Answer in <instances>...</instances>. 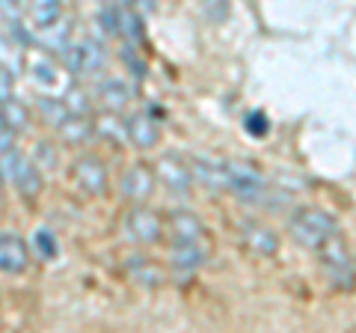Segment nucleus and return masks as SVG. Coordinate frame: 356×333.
I'll list each match as a JSON object with an SVG mask.
<instances>
[{
	"label": "nucleus",
	"instance_id": "f257e3e1",
	"mask_svg": "<svg viewBox=\"0 0 356 333\" xmlns=\"http://www.w3.org/2000/svg\"><path fill=\"white\" fill-rule=\"evenodd\" d=\"M24 69L30 75L33 86L48 95H65V90L74 84V75L69 72V65L60 63L51 51H44L39 45H36V51H27Z\"/></svg>",
	"mask_w": 356,
	"mask_h": 333
},
{
	"label": "nucleus",
	"instance_id": "f03ea898",
	"mask_svg": "<svg viewBox=\"0 0 356 333\" xmlns=\"http://www.w3.org/2000/svg\"><path fill=\"white\" fill-rule=\"evenodd\" d=\"M339 232V224L321 208H300L291 220V235L297 244H303L309 250H318L330 235Z\"/></svg>",
	"mask_w": 356,
	"mask_h": 333
},
{
	"label": "nucleus",
	"instance_id": "7ed1b4c3",
	"mask_svg": "<svg viewBox=\"0 0 356 333\" xmlns=\"http://www.w3.org/2000/svg\"><path fill=\"white\" fill-rule=\"evenodd\" d=\"M63 63L69 65V72L74 77H92L104 69L107 51L98 39L83 36L81 42H69V48L63 51Z\"/></svg>",
	"mask_w": 356,
	"mask_h": 333
},
{
	"label": "nucleus",
	"instance_id": "20e7f679",
	"mask_svg": "<svg viewBox=\"0 0 356 333\" xmlns=\"http://www.w3.org/2000/svg\"><path fill=\"white\" fill-rule=\"evenodd\" d=\"M0 170H3V179H13L15 187L27 199L39 196L42 191V173H39V164H33L24 152L18 149H9L6 155H0Z\"/></svg>",
	"mask_w": 356,
	"mask_h": 333
},
{
	"label": "nucleus",
	"instance_id": "39448f33",
	"mask_svg": "<svg viewBox=\"0 0 356 333\" xmlns=\"http://www.w3.org/2000/svg\"><path fill=\"white\" fill-rule=\"evenodd\" d=\"M315 253H318L321 265H324L327 274L336 283L344 286V283L353 280V262H350V253H348V247H344V241L339 238V232H336V235H330Z\"/></svg>",
	"mask_w": 356,
	"mask_h": 333
},
{
	"label": "nucleus",
	"instance_id": "423d86ee",
	"mask_svg": "<svg viewBox=\"0 0 356 333\" xmlns=\"http://www.w3.org/2000/svg\"><path fill=\"white\" fill-rule=\"evenodd\" d=\"M154 179L175 194H187L193 187V170L175 155H161L154 164Z\"/></svg>",
	"mask_w": 356,
	"mask_h": 333
},
{
	"label": "nucleus",
	"instance_id": "0eeeda50",
	"mask_svg": "<svg viewBox=\"0 0 356 333\" xmlns=\"http://www.w3.org/2000/svg\"><path fill=\"white\" fill-rule=\"evenodd\" d=\"M154 170L152 166H146V164H134V166H128L125 173H122V182H119V187H122V196L128 199V203H137V206H143L146 199L154 194Z\"/></svg>",
	"mask_w": 356,
	"mask_h": 333
},
{
	"label": "nucleus",
	"instance_id": "6e6552de",
	"mask_svg": "<svg viewBox=\"0 0 356 333\" xmlns=\"http://www.w3.org/2000/svg\"><path fill=\"white\" fill-rule=\"evenodd\" d=\"M72 176H74L77 187H81L83 194H89V196H102L107 191V170H104L102 161L92 158V155L77 158L72 164Z\"/></svg>",
	"mask_w": 356,
	"mask_h": 333
},
{
	"label": "nucleus",
	"instance_id": "1a4fd4ad",
	"mask_svg": "<svg viewBox=\"0 0 356 333\" xmlns=\"http://www.w3.org/2000/svg\"><path fill=\"white\" fill-rule=\"evenodd\" d=\"M128 232L131 238H137L140 244H158L163 241V220L152 212V208H131L128 215Z\"/></svg>",
	"mask_w": 356,
	"mask_h": 333
},
{
	"label": "nucleus",
	"instance_id": "9d476101",
	"mask_svg": "<svg viewBox=\"0 0 356 333\" xmlns=\"http://www.w3.org/2000/svg\"><path fill=\"white\" fill-rule=\"evenodd\" d=\"M30 265L27 244L15 232H0V271L3 274H21Z\"/></svg>",
	"mask_w": 356,
	"mask_h": 333
},
{
	"label": "nucleus",
	"instance_id": "9b49d317",
	"mask_svg": "<svg viewBox=\"0 0 356 333\" xmlns=\"http://www.w3.org/2000/svg\"><path fill=\"white\" fill-rule=\"evenodd\" d=\"M158 140H161V128L154 125L149 114H134L128 119V143H134L137 149H154Z\"/></svg>",
	"mask_w": 356,
	"mask_h": 333
},
{
	"label": "nucleus",
	"instance_id": "f8f14e48",
	"mask_svg": "<svg viewBox=\"0 0 356 333\" xmlns=\"http://www.w3.org/2000/svg\"><path fill=\"white\" fill-rule=\"evenodd\" d=\"M95 98L102 102L104 110H110V114H119V110H125V104L131 102V86L125 81H119V77H107V81L98 84Z\"/></svg>",
	"mask_w": 356,
	"mask_h": 333
},
{
	"label": "nucleus",
	"instance_id": "ddd939ff",
	"mask_svg": "<svg viewBox=\"0 0 356 333\" xmlns=\"http://www.w3.org/2000/svg\"><path fill=\"white\" fill-rule=\"evenodd\" d=\"M241 232H243V241L250 244V250L261 253V256H273V253L280 250V238H276V232L270 226L250 220V224H243Z\"/></svg>",
	"mask_w": 356,
	"mask_h": 333
},
{
	"label": "nucleus",
	"instance_id": "4468645a",
	"mask_svg": "<svg viewBox=\"0 0 356 333\" xmlns=\"http://www.w3.org/2000/svg\"><path fill=\"white\" fill-rule=\"evenodd\" d=\"M69 42H72V21H54L51 27H42L36 30V45L44 48V51H51V54H57V51H65L69 48Z\"/></svg>",
	"mask_w": 356,
	"mask_h": 333
},
{
	"label": "nucleus",
	"instance_id": "2eb2a0df",
	"mask_svg": "<svg viewBox=\"0 0 356 333\" xmlns=\"http://www.w3.org/2000/svg\"><path fill=\"white\" fill-rule=\"evenodd\" d=\"M193 170V182H202L211 191H229V166L226 164H208L199 161L191 166Z\"/></svg>",
	"mask_w": 356,
	"mask_h": 333
},
{
	"label": "nucleus",
	"instance_id": "dca6fc26",
	"mask_svg": "<svg viewBox=\"0 0 356 333\" xmlns=\"http://www.w3.org/2000/svg\"><path fill=\"white\" fill-rule=\"evenodd\" d=\"M27 13H30L33 30L51 27L54 21L63 18V0H30V3H27Z\"/></svg>",
	"mask_w": 356,
	"mask_h": 333
},
{
	"label": "nucleus",
	"instance_id": "f3484780",
	"mask_svg": "<svg viewBox=\"0 0 356 333\" xmlns=\"http://www.w3.org/2000/svg\"><path fill=\"white\" fill-rule=\"evenodd\" d=\"M57 134H60L65 143L77 146V143H86V140H92V137H95V125H92V119H89V116H77V114H72V116L57 128Z\"/></svg>",
	"mask_w": 356,
	"mask_h": 333
},
{
	"label": "nucleus",
	"instance_id": "a211bd4d",
	"mask_svg": "<svg viewBox=\"0 0 356 333\" xmlns=\"http://www.w3.org/2000/svg\"><path fill=\"white\" fill-rule=\"evenodd\" d=\"M27 63V51L21 48V42L15 36H0V69H6L9 75H21Z\"/></svg>",
	"mask_w": 356,
	"mask_h": 333
},
{
	"label": "nucleus",
	"instance_id": "6ab92c4d",
	"mask_svg": "<svg viewBox=\"0 0 356 333\" xmlns=\"http://www.w3.org/2000/svg\"><path fill=\"white\" fill-rule=\"evenodd\" d=\"M170 259H172L175 268L193 271V268H199V265L205 262V250L199 247V241H175Z\"/></svg>",
	"mask_w": 356,
	"mask_h": 333
},
{
	"label": "nucleus",
	"instance_id": "aec40b11",
	"mask_svg": "<svg viewBox=\"0 0 356 333\" xmlns=\"http://www.w3.org/2000/svg\"><path fill=\"white\" fill-rule=\"evenodd\" d=\"M170 229H172V238L175 241H202L205 229L199 224V217L191 212H175L170 217Z\"/></svg>",
	"mask_w": 356,
	"mask_h": 333
},
{
	"label": "nucleus",
	"instance_id": "412c9836",
	"mask_svg": "<svg viewBox=\"0 0 356 333\" xmlns=\"http://www.w3.org/2000/svg\"><path fill=\"white\" fill-rule=\"evenodd\" d=\"M95 125V137H104V140H113V143H128V122H122L116 114H107L92 122Z\"/></svg>",
	"mask_w": 356,
	"mask_h": 333
},
{
	"label": "nucleus",
	"instance_id": "4be33fe9",
	"mask_svg": "<svg viewBox=\"0 0 356 333\" xmlns=\"http://www.w3.org/2000/svg\"><path fill=\"white\" fill-rule=\"evenodd\" d=\"M39 114L51 128H60L63 122L72 116V110L65 107V102L60 95H44V98H39Z\"/></svg>",
	"mask_w": 356,
	"mask_h": 333
},
{
	"label": "nucleus",
	"instance_id": "5701e85b",
	"mask_svg": "<svg viewBox=\"0 0 356 333\" xmlns=\"http://www.w3.org/2000/svg\"><path fill=\"white\" fill-rule=\"evenodd\" d=\"M128 271H131L134 280L143 283V286H161V283H163V271H161L152 259L137 256V259H134V262L128 265Z\"/></svg>",
	"mask_w": 356,
	"mask_h": 333
},
{
	"label": "nucleus",
	"instance_id": "b1692460",
	"mask_svg": "<svg viewBox=\"0 0 356 333\" xmlns=\"http://www.w3.org/2000/svg\"><path fill=\"white\" fill-rule=\"evenodd\" d=\"M3 125L13 128L15 134L18 131L30 128V107L21 104L18 98H9V102H3Z\"/></svg>",
	"mask_w": 356,
	"mask_h": 333
},
{
	"label": "nucleus",
	"instance_id": "393cba45",
	"mask_svg": "<svg viewBox=\"0 0 356 333\" xmlns=\"http://www.w3.org/2000/svg\"><path fill=\"white\" fill-rule=\"evenodd\" d=\"M63 102H65V107H69L72 114H77V116H89V110H92V104H89V95H86L83 90H77L74 84L69 86V90H65Z\"/></svg>",
	"mask_w": 356,
	"mask_h": 333
},
{
	"label": "nucleus",
	"instance_id": "a878e982",
	"mask_svg": "<svg viewBox=\"0 0 356 333\" xmlns=\"http://www.w3.org/2000/svg\"><path fill=\"white\" fill-rule=\"evenodd\" d=\"M202 15L208 18V21H214V24H222V21L229 18V13H232V3L229 0H202Z\"/></svg>",
	"mask_w": 356,
	"mask_h": 333
},
{
	"label": "nucleus",
	"instance_id": "bb28decb",
	"mask_svg": "<svg viewBox=\"0 0 356 333\" xmlns=\"http://www.w3.org/2000/svg\"><path fill=\"white\" fill-rule=\"evenodd\" d=\"M98 27H102L107 36H119L122 33V13H116L113 6H104L98 13Z\"/></svg>",
	"mask_w": 356,
	"mask_h": 333
},
{
	"label": "nucleus",
	"instance_id": "cd10ccee",
	"mask_svg": "<svg viewBox=\"0 0 356 333\" xmlns=\"http://www.w3.org/2000/svg\"><path fill=\"white\" fill-rule=\"evenodd\" d=\"M243 128H247L252 137H264L267 134V116L261 114V110H252V114L243 119Z\"/></svg>",
	"mask_w": 356,
	"mask_h": 333
},
{
	"label": "nucleus",
	"instance_id": "c85d7f7f",
	"mask_svg": "<svg viewBox=\"0 0 356 333\" xmlns=\"http://www.w3.org/2000/svg\"><path fill=\"white\" fill-rule=\"evenodd\" d=\"M36 247H39V253H42V259H54L57 256V241H54V235L51 232H36Z\"/></svg>",
	"mask_w": 356,
	"mask_h": 333
},
{
	"label": "nucleus",
	"instance_id": "c756f323",
	"mask_svg": "<svg viewBox=\"0 0 356 333\" xmlns=\"http://www.w3.org/2000/svg\"><path fill=\"white\" fill-rule=\"evenodd\" d=\"M9 98H15V75L0 69V102H9Z\"/></svg>",
	"mask_w": 356,
	"mask_h": 333
},
{
	"label": "nucleus",
	"instance_id": "7c9ffc66",
	"mask_svg": "<svg viewBox=\"0 0 356 333\" xmlns=\"http://www.w3.org/2000/svg\"><path fill=\"white\" fill-rule=\"evenodd\" d=\"M9 149H15V131L0 125V155H6Z\"/></svg>",
	"mask_w": 356,
	"mask_h": 333
},
{
	"label": "nucleus",
	"instance_id": "2f4dec72",
	"mask_svg": "<svg viewBox=\"0 0 356 333\" xmlns=\"http://www.w3.org/2000/svg\"><path fill=\"white\" fill-rule=\"evenodd\" d=\"M30 0H0V6L9 9V13H21V9H27Z\"/></svg>",
	"mask_w": 356,
	"mask_h": 333
},
{
	"label": "nucleus",
	"instance_id": "473e14b6",
	"mask_svg": "<svg viewBox=\"0 0 356 333\" xmlns=\"http://www.w3.org/2000/svg\"><path fill=\"white\" fill-rule=\"evenodd\" d=\"M0 191H3V170H0Z\"/></svg>",
	"mask_w": 356,
	"mask_h": 333
},
{
	"label": "nucleus",
	"instance_id": "72a5a7b5",
	"mask_svg": "<svg viewBox=\"0 0 356 333\" xmlns=\"http://www.w3.org/2000/svg\"><path fill=\"white\" fill-rule=\"evenodd\" d=\"M122 3H128V6H131V3H134V0H122Z\"/></svg>",
	"mask_w": 356,
	"mask_h": 333
}]
</instances>
